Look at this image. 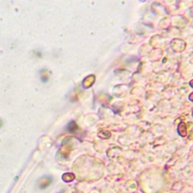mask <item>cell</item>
<instances>
[{
	"label": "cell",
	"instance_id": "obj_1",
	"mask_svg": "<svg viewBox=\"0 0 193 193\" xmlns=\"http://www.w3.org/2000/svg\"><path fill=\"white\" fill-rule=\"evenodd\" d=\"M178 133L182 137L187 136V127H186V124L185 123H180L178 127Z\"/></svg>",
	"mask_w": 193,
	"mask_h": 193
},
{
	"label": "cell",
	"instance_id": "obj_8",
	"mask_svg": "<svg viewBox=\"0 0 193 193\" xmlns=\"http://www.w3.org/2000/svg\"><path fill=\"white\" fill-rule=\"evenodd\" d=\"M0 125H1V121H0Z\"/></svg>",
	"mask_w": 193,
	"mask_h": 193
},
{
	"label": "cell",
	"instance_id": "obj_2",
	"mask_svg": "<svg viewBox=\"0 0 193 193\" xmlns=\"http://www.w3.org/2000/svg\"><path fill=\"white\" fill-rule=\"evenodd\" d=\"M94 79H95L94 76H89L88 77L85 78V80L83 82L84 88H90L94 83Z\"/></svg>",
	"mask_w": 193,
	"mask_h": 193
},
{
	"label": "cell",
	"instance_id": "obj_7",
	"mask_svg": "<svg viewBox=\"0 0 193 193\" xmlns=\"http://www.w3.org/2000/svg\"><path fill=\"white\" fill-rule=\"evenodd\" d=\"M189 85H190V86L193 88V80H192L190 82H189Z\"/></svg>",
	"mask_w": 193,
	"mask_h": 193
},
{
	"label": "cell",
	"instance_id": "obj_6",
	"mask_svg": "<svg viewBox=\"0 0 193 193\" xmlns=\"http://www.w3.org/2000/svg\"><path fill=\"white\" fill-rule=\"evenodd\" d=\"M189 100H190L191 101H193V92L192 93V94H189Z\"/></svg>",
	"mask_w": 193,
	"mask_h": 193
},
{
	"label": "cell",
	"instance_id": "obj_3",
	"mask_svg": "<svg viewBox=\"0 0 193 193\" xmlns=\"http://www.w3.org/2000/svg\"><path fill=\"white\" fill-rule=\"evenodd\" d=\"M63 180L66 182H71L75 178V176L73 173H65L62 177Z\"/></svg>",
	"mask_w": 193,
	"mask_h": 193
},
{
	"label": "cell",
	"instance_id": "obj_5",
	"mask_svg": "<svg viewBox=\"0 0 193 193\" xmlns=\"http://www.w3.org/2000/svg\"><path fill=\"white\" fill-rule=\"evenodd\" d=\"M110 133V131H101L99 132V134H98V136L100 137V138H108L107 136H106V134H109Z\"/></svg>",
	"mask_w": 193,
	"mask_h": 193
},
{
	"label": "cell",
	"instance_id": "obj_4",
	"mask_svg": "<svg viewBox=\"0 0 193 193\" xmlns=\"http://www.w3.org/2000/svg\"><path fill=\"white\" fill-rule=\"evenodd\" d=\"M50 179L49 178H44L42 180H40L39 184H40V186L41 189H44V188L47 187L49 186V184H50Z\"/></svg>",
	"mask_w": 193,
	"mask_h": 193
}]
</instances>
